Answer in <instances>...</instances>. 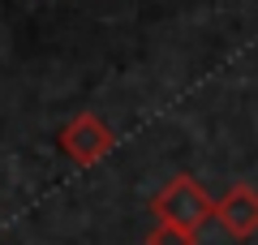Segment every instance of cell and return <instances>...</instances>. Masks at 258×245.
Returning <instances> with one entry per match:
<instances>
[{
    "label": "cell",
    "mask_w": 258,
    "mask_h": 245,
    "mask_svg": "<svg viewBox=\"0 0 258 245\" xmlns=\"http://www.w3.org/2000/svg\"><path fill=\"white\" fill-rule=\"evenodd\" d=\"M69 146H74L82 159H91V155H99L103 146H108V134H103L95 120H78V125L69 129Z\"/></svg>",
    "instance_id": "1"
}]
</instances>
